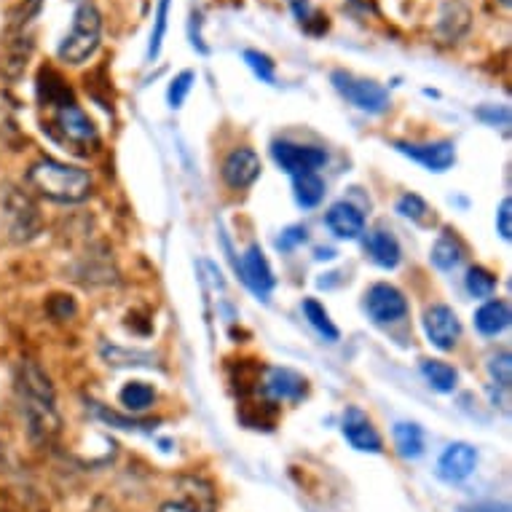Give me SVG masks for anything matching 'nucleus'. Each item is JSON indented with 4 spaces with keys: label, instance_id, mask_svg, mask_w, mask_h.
<instances>
[{
    "label": "nucleus",
    "instance_id": "1",
    "mask_svg": "<svg viewBox=\"0 0 512 512\" xmlns=\"http://www.w3.org/2000/svg\"><path fill=\"white\" fill-rule=\"evenodd\" d=\"M17 392L30 437L35 443H51L62 429V419H59L51 378L35 360L19 362Z\"/></svg>",
    "mask_w": 512,
    "mask_h": 512
},
{
    "label": "nucleus",
    "instance_id": "2",
    "mask_svg": "<svg viewBox=\"0 0 512 512\" xmlns=\"http://www.w3.org/2000/svg\"><path fill=\"white\" fill-rule=\"evenodd\" d=\"M27 185L35 194L57 204H78L92 194V175L62 161L41 159L27 169Z\"/></svg>",
    "mask_w": 512,
    "mask_h": 512
},
{
    "label": "nucleus",
    "instance_id": "3",
    "mask_svg": "<svg viewBox=\"0 0 512 512\" xmlns=\"http://www.w3.org/2000/svg\"><path fill=\"white\" fill-rule=\"evenodd\" d=\"M102 38V17L94 0H76L73 11V25L70 33L59 43V59L68 65H84L86 59L94 57V51L100 49Z\"/></svg>",
    "mask_w": 512,
    "mask_h": 512
},
{
    "label": "nucleus",
    "instance_id": "4",
    "mask_svg": "<svg viewBox=\"0 0 512 512\" xmlns=\"http://www.w3.org/2000/svg\"><path fill=\"white\" fill-rule=\"evenodd\" d=\"M333 86L338 89L341 97L352 102L354 108L365 110V113H387L389 110V92L376 81H368V78H357L352 73H344V70H336L330 76Z\"/></svg>",
    "mask_w": 512,
    "mask_h": 512
},
{
    "label": "nucleus",
    "instance_id": "5",
    "mask_svg": "<svg viewBox=\"0 0 512 512\" xmlns=\"http://www.w3.org/2000/svg\"><path fill=\"white\" fill-rule=\"evenodd\" d=\"M271 156L277 161L279 167L285 169L287 175H311L317 172L319 167H325L328 161V153L322 148H314V145H298V143H287V140H277L271 145Z\"/></svg>",
    "mask_w": 512,
    "mask_h": 512
},
{
    "label": "nucleus",
    "instance_id": "6",
    "mask_svg": "<svg viewBox=\"0 0 512 512\" xmlns=\"http://www.w3.org/2000/svg\"><path fill=\"white\" fill-rule=\"evenodd\" d=\"M54 110V124L65 137V143L78 145V148H89V145H97V129L89 121L84 110L78 108L76 100L65 102V105H57ZM92 151V148H89Z\"/></svg>",
    "mask_w": 512,
    "mask_h": 512
},
{
    "label": "nucleus",
    "instance_id": "7",
    "mask_svg": "<svg viewBox=\"0 0 512 512\" xmlns=\"http://www.w3.org/2000/svg\"><path fill=\"white\" fill-rule=\"evenodd\" d=\"M365 309H368L373 322L389 325V322H397V319H403L408 314V301L395 285L378 282L365 293Z\"/></svg>",
    "mask_w": 512,
    "mask_h": 512
},
{
    "label": "nucleus",
    "instance_id": "8",
    "mask_svg": "<svg viewBox=\"0 0 512 512\" xmlns=\"http://www.w3.org/2000/svg\"><path fill=\"white\" fill-rule=\"evenodd\" d=\"M424 330H427V338L437 349L451 352L459 336H462V322H459L451 306L437 303V306H429L427 314H424Z\"/></svg>",
    "mask_w": 512,
    "mask_h": 512
},
{
    "label": "nucleus",
    "instance_id": "9",
    "mask_svg": "<svg viewBox=\"0 0 512 512\" xmlns=\"http://www.w3.org/2000/svg\"><path fill=\"white\" fill-rule=\"evenodd\" d=\"M236 269H239V277L247 287H250L252 293L258 295V298H269L271 290H274V274H271V266L266 261V255L258 244H252L247 247L239 263H236Z\"/></svg>",
    "mask_w": 512,
    "mask_h": 512
},
{
    "label": "nucleus",
    "instance_id": "10",
    "mask_svg": "<svg viewBox=\"0 0 512 512\" xmlns=\"http://www.w3.org/2000/svg\"><path fill=\"white\" fill-rule=\"evenodd\" d=\"M478 467V451L470 443H451L437 459V478L445 483H462Z\"/></svg>",
    "mask_w": 512,
    "mask_h": 512
},
{
    "label": "nucleus",
    "instance_id": "11",
    "mask_svg": "<svg viewBox=\"0 0 512 512\" xmlns=\"http://www.w3.org/2000/svg\"><path fill=\"white\" fill-rule=\"evenodd\" d=\"M395 148L421 167H427L429 172H445L454 167L456 161L454 143H445V140L440 143H395Z\"/></svg>",
    "mask_w": 512,
    "mask_h": 512
},
{
    "label": "nucleus",
    "instance_id": "12",
    "mask_svg": "<svg viewBox=\"0 0 512 512\" xmlns=\"http://www.w3.org/2000/svg\"><path fill=\"white\" fill-rule=\"evenodd\" d=\"M344 437L354 451H362V454H381L384 451L381 435L360 408H349L344 413Z\"/></svg>",
    "mask_w": 512,
    "mask_h": 512
},
{
    "label": "nucleus",
    "instance_id": "13",
    "mask_svg": "<svg viewBox=\"0 0 512 512\" xmlns=\"http://www.w3.org/2000/svg\"><path fill=\"white\" fill-rule=\"evenodd\" d=\"M258 177H261V159L250 148H236L223 161V180H226V185L236 188V191L250 188Z\"/></svg>",
    "mask_w": 512,
    "mask_h": 512
},
{
    "label": "nucleus",
    "instance_id": "14",
    "mask_svg": "<svg viewBox=\"0 0 512 512\" xmlns=\"http://www.w3.org/2000/svg\"><path fill=\"white\" fill-rule=\"evenodd\" d=\"M263 395L282 403H298L306 395V378L290 368H269L263 378Z\"/></svg>",
    "mask_w": 512,
    "mask_h": 512
},
{
    "label": "nucleus",
    "instance_id": "15",
    "mask_svg": "<svg viewBox=\"0 0 512 512\" xmlns=\"http://www.w3.org/2000/svg\"><path fill=\"white\" fill-rule=\"evenodd\" d=\"M183 496L177 502L161 504V512H215V491L210 483L196 478H185Z\"/></svg>",
    "mask_w": 512,
    "mask_h": 512
},
{
    "label": "nucleus",
    "instance_id": "16",
    "mask_svg": "<svg viewBox=\"0 0 512 512\" xmlns=\"http://www.w3.org/2000/svg\"><path fill=\"white\" fill-rule=\"evenodd\" d=\"M325 223L338 239H357V236L365 231V218L362 212L349 202H338L333 204L325 215Z\"/></svg>",
    "mask_w": 512,
    "mask_h": 512
},
{
    "label": "nucleus",
    "instance_id": "17",
    "mask_svg": "<svg viewBox=\"0 0 512 512\" xmlns=\"http://www.w3.org/2000/svg\"><path fill=\"white\" fill-rule=\"evenodd\" d=\"M365 250H368L370 261L378 263L381 269H395L400 258H403V250H400V244L389 231H370L368 239H365Z\"/></svg>",
    "mask_w": 512,
    "mask_h": 512
},
{
    "label": "nucleus",
    "instance_id": "18",
    "mask_svg": "<svg viewBox=\"0 0 512 512\" xmlns=\"http://www.w3.org/2000/svg\"><path fill=\"white\" fill-rule=\"evenodd\" d=\"M510 306L504 301H488L483 303L475 314V328L483 336H499L504 330L510 328Z\"/></svg>",
    "mask_w": 512,
    "mask_h": 512
},
{
    "label": "nucleus",
    "instance_id": "19",
    "mask_svg": "<svg viewBox=\"0 0 512 512\" xmlns=\"http://www.w3.org/2000/svg\"><path fill=\"white\" fill-rule=\"evenodd\" d=\"M11 218V234H17V239H30L38 231V218H35L33 204L22 199L19 194H11L9 207H6Z\"/></svg>",
    "mask_w": 512,
    "mask_h": 512
},
{
    "label": "nucleus",
    "instance_id": "20",
    "mask_svg": "<svg viewBox=\"0 0 512 512\" xmlns=\"http://www.w3.org/2000/svg\"><path fill=\"white\" fill-rule=\"evenodd\" d=\"M467 27H470V9L464 6V3H445L443 14H440V35L445 38V43H454L462 38V33H467Z\"/></svg>",
    "mask_w": 512,
    "mask_h": 512
},
{
    "label": "nucleus",
    "instance_id": "21",
    "mask_svg": "<svg viewBox=\"0 0 512 512\" xmlns=\"http://www.w3.org/2000/svg\"><path fill=\"white\" fill-rule=\"evenodd\" d=\"M395 445L397 454L403 459H419L424 454V432H421L419 424H413V421L395 424Z\"/></svg>",
    "mask_w": 512,
    "mask_h": 512
},
{
    "label": "nucleus",
    "instance_id": "22",
    "mask_svg": "<svg viewBox=\"0 0 512 512\" xmlns=\"http://www.w3.org/2000/svg\"><path fill=\"white\" fill-rule=\"evenodd\" d=\"M462 258H464L462 242H459L451 231H445V234L435 242V247H432V263H435L440 271H454L456 266L462 263Z\"/></svg>",
    "mask_w": 512,
    "mask_h": 512
},
{
    "label": "nucleus",
    "instance_id": "23",
    "mask_svg": "<svg viewBox=\"0 0 512 512\" xmlns=\"http://www.w3.org/2000/svg\"><path fill=\"white\" fill-rule=\"evenodd\" d=\"M421 376L427 378V384L435 392H454L459 384V373H456L448 362L443 360H424L421 362Z\"/></svg>",
    "mask_w": 512,
    "mask_h": 512
},
{
    "label": "nucleus",
    "instance_id": "24",
    "mask_svg": "<svg viewBox=\"0 0 512 512\" xmlns=\"http://www.w3.org/2000/svg\"><path fill=\"white\" fill-rule=\"evenodd\" d=\"M118 400H121V405H124L129 413H143L156 403V392H153V387H148L145 381H129V384L121 389Z\"/></svg>",
    "mask_w": 512,
    "mask_h": 512
},
{
    "label": "nucleus",
    "instance_id": "25",
    "mask_svg": "<svg viewBox=\"0 0 512 512\" xmlns=\"http://www.w3.org/2000/svg\"><path fill=\"white\" fill-rule=\"evenodd\" d=\"M293 188L295 202L301 204V207H317L322 202V196H325V183H322V177L317 172L293 177Z\"/></svg>",
    "mask_w": 512,
    "mask_h": 512
},
{
    "label": "nucleus",
    "instance_id": "26",
    "mask_svg": "<svg viewBox=\"0 0 512 512\" xmlns=\"http://www.w3.org/2000/svg\"><path fill=\"white\" fill-rule=\"evenodd\" d=\"M303 314H306V319L311 322V328L317 330L319 336H325L328 341H338L341 333H338V328L333 325V319H330V314L317 298H306V301H303Z\"/></svg>",
    "mask_w": 512,
    "mask_h": 512
},
{
    "label": "nucleus",
    "instance_id": "27",
    "mask_svg": "<svg viewBox=\"0 0 512 512\" xmlns=\"http://www.w3.org/2000/svg\"><path fill=\"white\" fill-rule=\"evenodd\" d=\"M397 212H400L403 218L419 223V226H429V223L435 220V215H432V210L427 207V202L416 194L400 196V199H397Z\"/></svg>",
    "mask_w": 512,
    "mask_h": 512
},
{
    "label": "nucleus",
    "instance_id": "28",
    "mask_svg": "<svg viewBox=\"0 0 512 512\" xmlns=\"http://www.w3.org/2000/svg\"><path fill=\"white\" fill-rule=\"evenodd\" d=\"M467 290H470L475 298H491L496 290V277L491 271H486L483 266H472L467 271Z\"/></svg>",
    "mask_w": 512,
    "mask_h": 512
},
{
    "label": "nucleus",
    "instance_id": "29",
    "mask_svg": "<svg viewBox=\"0 0 512 512\" xmlns=\"http://www.w3.org/2000/svg\"><path fill=\"white\" fill-rule=\"evenodd\" d=\"M169 6H172V0H159V6H156V22H153L151 46H148V57L151 59H156L161 54V43H164V35H167L169 25Z\"/></svg>",
    "mask_w": 512,
    "mask_h": 512
},
{
    "label": "nucleus",
    "instance_id": "30",
    "mask_svg": "<svg viewBox=\"0 0 512 512\" xmlns=\"http://www.w3.org/2000/svg\"><path fill=\"white\" fill-rule=\"evenodd\" d=\"M244 62L250 65V70L255 76L261 78L263 84H274L277 81V68L271 62L269 54H261V51H244Z\"/></svg>",
    "mask_w": 512,
    "mask_h": 512
},
{
    "label": "nucleus",
    "instance_id": "31",
    "mask_svg": "<svg viewBox=\"0 0 512 512\" xmlns=\"http://www.w3.org/2000/svg\"><path fill=\"white\" fill-rule=\"evenodd\" d=\"M194 81H196L194 73H191V70H183V73L169 84V92H167L169 108H180V105H183L188 92H191V86H194Z\"/></svg>",
    "mask_w": 512,
    "mask_h": 512
},
{
    "label": "nucleus",
    "instance_id": "32",
    "mask_svg": "<svg viewBox=\"0 0 512 512\" xmlns=\"http://www.w3.org/2000/svg\"><path fill=\"white\" fill-rule=\"evenodd\" d=\"M488 373L494 378L499 387H510L512 384V357L510 352H502V354H494L491 362H488Z\"/></svg>",
    "mask_w": 512,
    "mask_h": 512
},
{
    "label": "nucleus",
    "instance_id": "33",
    "mask_svg": "<svg viewBox=\"0 0 512 512\" xmlns=\"http://www.w3.org/2000/svg\"><path fill=\"white\" fill-rule=\"evenodd\" d=\"M510 207H512L510 199H504V202L499 204V212H496V231H499V236H502L504 242H507V239H510V236H512Z\"/></svg>",
    "mask_w": 512,
    "mask_h": 512
},
{
    "label": "nucleus",
    "instance_id": "34",
    "mask_svg": "<svg viewBox=\"0 0 512 512\" xmlns=\"http://www.w3.org/2000/svg\"><path fill=\"white\" fill-rule=\"evenodd\" d=\"M97 411V416L105 421H110V424H118L121 429H145L151 427V424H143V421H135V419H121V416H116L113 411H105V408H94Z\"/></svg>",
    "mask_w": 512,
    "mask_h": 512
},
{
    "label": "nucleus",
    "instance_id": "35",
    "mask_svg": "<svg viewBox=\"0 0 512 512\" xmlns=\"http://www.w3.org/2000/svg\"><path fill=\"white\" fill-rule=\"evenodd\" d=\"M295 242H306V228H290V231L279 239V247L290 250Z\"/></svg>",
    "mask_w": 512,
    "mask_h": 512
},
{
    "label": "nucleus",
    "instance_id": "36",
    "mask_svg": "<svg viewBox=\"0 0 512 512\" xmlns=\"http://www.w3.org/2000/svg\"><path fill=\"white\" fill-rule=\"evenodd\" d=\"M462 512H510L507 504H475V507H462Z\"/></svg>",
    "mask_w": 512,
    "mask_h": 512
},
{
    "label": "nucleus",
    "instance_id": "37",
    "mask_svg": "<svg viewBox=\"0 0 512 512\" xmlns=\"http://www.w3.org/2000/svg\"><path fill=\"white\" fill-rule=\"evenodd\" d=\"M89 512H118V510L108 502V499H105V496H97V499L92 502V507H89Z\"/></svg>",
    "mask_w": 512,
    "mask_h": 512
},
{
    "label": "nucleus",
    "instance_id": "38",
    "mask_svg": "<svg viewBox=\"0 0 512 512\" xmlns=\"http://www.w3.org/2000/svg\"><path fill=\"white\" fill-rule=\"evenodd\" d=\"M502 3H504V6H510V0H502Z\"/></svg>",
    "mask_w": 512,
    "mask_h": 512
},
{
    "label": "nucleus",
    "instance_id": "39",
    "mask_svg": "<svg viewBox=\"0 0 512 512\" xmlns=\"http://www.w3.org/2000/svg\"><path fill=\"white\" fill-rule=\"evenodd\" d=\"M0 512H6V510H0Z\"/></svg>",
    "mask_w": 512,
    "mask_h": 512
}]
</instances>
